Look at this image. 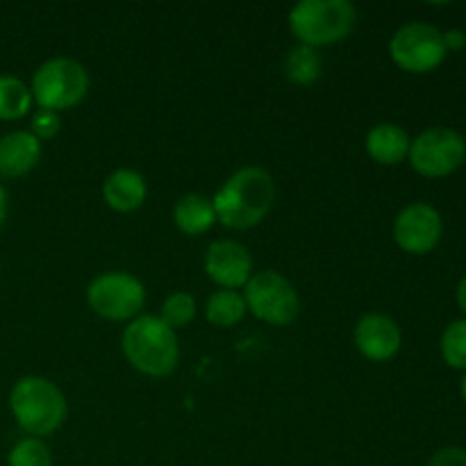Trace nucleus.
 I'll use <instances>...</instances> for the list:
<instances>
[{
	"mask_svg": "<svg viewBox=\"0 0 466 466\" xmlns=\"http://www.w3.org/2000/svg\"><path fill=\"white\" fill-rule=\"evenodd\" d=\"M410 146H412V139L396 123H378L367 135L369 157L382 167H396L403 159H408Z\"/></svg>",
	"mask_w": 466,
	"mask_h": 466,
	"instance_id": "2eb2a0df",
	"label": "nucleus"
},
{
	"mask_svg": "<svg viewBox=\"0 0 466 466\" xmlns=\"http://www.w3.org/2000/svg\"><path fill=\"white\" fill-rule=\"evenodd\" d=\"M358 23L349 0H300L289 12V27L300 46L319 48L344 41Z\"/></svg>",
	"mask_w": 466,
	"mask_h": 466,
	"instance_id": "20e7f679",
	"label": "nucleus"
},
{
	"mask_svg": "<svg viewBox=\"0 0 466 466\" xmlns=\"http://www.w3.org/2000/svg\"><path fill=\"white\" fill-rule=\"evenodd\" d=\"M414 171L423 177H449L466 159V141L451 127H428L410 146Z\"/></svg>",
	"mask_w": 466,
	"mask_h": 466,
	"instance_id": "1a4fd4ad",
	"label": "nucleus"
},
{
	"mask_svg": "<svg viewBox=\"0 0 466 466\" xmlns=\"http://www.w3.org/2000/svg\"><path fill=\"white\" fill-rule=\"evenodd\" d=\"M390 55L399 68L408 73H431L446 59L444 32L431 23H408L399 27L390 41Z\"/></svg>",
	"mask_w": 466,
	"mask_h": 466,
	"instance_id": "6e6552de",
	"label": "nucleus"
},
{
	"mask_svg": "<svg viewBox=\"0 0 466 466\" xmlns=\"http://www.w3.org/2000/svg\"><path fill=\"white\" fill-rule=\"evenodd\" d=\"M441 358L451 369L466 371V319L449 323V328L441 335Z\"/></svg>",
	"mask_w": 466,
	"mask_h": 466,
	"instance_id": "aec40b11",
	"label": "nucleus"
},
{
	"mask_svg": "<svg viewBox=\"0 0 466 466\" xmlns=\"http://www.w3.org/2000/svg\"><path fill=\"white\" fill-rule=\"evenodd\" d=\"M246 309L268 326H289L300 312V299L294 285L276 271L250 276L244 287Z\"/></svg>",
	"mask_w": 466,
	"mask_h": 466,
	"instance_id": "423d86ee",
	"label": "nucleus"
},
{
	"mask_svg": "<svg viewBox=\"0 0 466 466\" xmlns=\"http://www.w3.org/2000/svg\"><path fill=\"white\" fill-rule=\"evenodd\" d=\"M460 394H462V399H464V403H466V373H464L462 382H460Z\"/></svg>",
	"mask_w": 466,
	"mask_h": 466,
	"instance_id": "cd10ccee",
	"label": "nucleus"
},
{
	"mask_svg": "<svg viewBox=\"0 0 466 466\" xmlns=\"http://www.w3.org/2000/svg\"><path fill=\"white\" fill-rule=\"evenodd\" d=\"M86 303L107 321H127L144 309L146 287L132 273H103L86 287Z\"/></svg>",
	"mask_w": 466,
	"mask_h": 466,
	"instance_id": "0eeeda50",
	"label": "nucleus"
},
{
	"mask_svg": "<svg viewBox=\"0 0 466 466\" xmlns=\"http://www.w3.org/2000/svg\"><path fill=\"white\" fill-rule=\"evenodd\" d=\"M41 141L30 130H16L0 137V176L23 177L39 164Z\"/></svg>",
	"mask_w": 466,
	"mask_h": 466,
	"instance_id": "ddd939ff",
	"label": "nucleus"
},
{
	"mask_svg": "<svg viewBox=\"0 0 466 466\" xmlns=\"http://www.w3.org/2000/svg\"><path fill=\"white\" fill-rule=\"evenodd\" d=\"M9 408L21 431L36 440L53 435L68 412L59 387L41 376L21 378L9 394Z\"/></svg>",
	"mask_w": 466,
	"mask_h": 466,
	"instance_id": "7ed1b4c3",
	"label": "nucleus"
},
{
	"mask_svg": "<svg viewBox=\"0 0 466 466\" xmlns=\"http://www.w3.org/2000/svg\"><path fill=\"white\" fill-rule=\"evenodd\" d=\"M321 55H319L317 48H309V46H299L285 59V76L294 85L300 86L314 85L321 77Z\"/></svg>",
	"mask_w": 466,
	"mask_h": 466,
	"instance_id": "6ab92c4d",
	"label": "nucleus"
},
{
	"mask_svg": "<svg viewBox=\"0 0 466 466\" xmlns=\"http://www.w3.org/2000/svg\"><path fill=\"white\" fill-rule=\"evenodd\" d=\"M32 107V91L14 76H0V121L23 118Z\"/></svg>",
	"mask_w": 466,
	"mask_h": 466,
	"instance_id": "a211bd4d",
	"label": "nucleus"
},
{
	"mask_svg": "<svg viewBox=\"0 0 466 466\" xmlns=\"http://www.w3.org/2000/svg\"><path fill=\"white\" fill-rule=\"evenodd\" d=\"M59 114L57 112H48V109H39L35 112L30 123V132L36 137V139H53L55 135L59 132Z\"/></svg>",
	"mask_w": 466,
	"mask_h": 466,
	"instance_id": "5701e85b",
	"label": "nucleus"
},
{
	"mask_svg": "<svg viewBox=\"0 0 466 466\" xmlns=\"http://www.w3.org/2000/svg\"><path fill=\"white\" fill-rule=\"evenodd\" d=\"M444 235L441 214L428 203H412L394 221V239L410 255H426L437 248Z\"/></svg>",
	"mask_w": 466,
	"mask_h": 466,
	"instance_id": "9d476101",
	"label": "nucleus"
},
{
	"mask_svg": "<svg viewBox=\"0 0 466 466\" xmlns=\"http://www.w3.org/2000/svg\"><path fill=\"white\" fill-rule=\"evenodd\" d=\"M196 317V299L187 291H176V294L168 296L162 305V321L167 323L171 330L177 328H185L194 321Z\"/></svg>",
	"mask_w": 466,
	"mask_h": 466,
	"instance_id": "4be33fe9",
	"label": "nucleus"
},
{
	"mask_svg": "<svg viewBox=\"0 0 466 466\" xmlns=\"http://www.w3.org/2000/svg\"><path fill=\"white\" fill-rule=\"evenodd\" d=\"M5 217H7V191L0 185V228H3Z\"/></svg>",
	"mask_w": 466,
	"mask_h": 466,
	"instance_id": "bb28decb",
	"label": "nucleus"
},
{
	"mask_svg": "<svg viewBox=\"0 0 466 466\" xmlns=\"http://www.w3.org/2000/svg\"><path fill=\"white\" fill-rule=\"evenodd\" d=\"M205 273L221 289H244L253 273V258L239 241H214L205 255Z\"/></svg>",
	"mask_w": 466,
	"mask_h": 466,
	"instance_id": "9b49d317",
	"label": "nucleus"
},
{
	"mask_svg": "<svg viewBox=\"0 0 466 466\" xmlns=\"http://www.w3.org/2000/svg\"><path fill=\"white\" fill-rule=\"evenodd\" d=\"M276 185L268 171L259 167H244L232 173L214 196L217 221L230 230H250L259 226L271 212Z\"/></svg>",
	"mask_w": 466,
	"mask_h": 466,
	"instance_id": "f257e3e1",
	"label": "nucleus"
},
{
	"mask_svg": "<svg viewBox=\"0 0 466 466\" xmlns=\"http://www.w3.org/2000/svg\"><path fill=\"white\" fill-rule=\"evenodd\" d=\"M428 466H466V451L458 446H446L432 455Z\"/></svg>",
	"mask_w": 466,
	"mask_h": 466,
	"instance_id": "b1692460",
	"label": "nucleus"
},
{
	"mask_svg": "<svg viewBox=\"0 0 466 466\" xmlns=\"http://www.w3.org/2000/svg\"><path fill=\"white\" fill-rule=\"evenodd\" d=\"M403 344L399 323L380 312H369L355 326V346L371 362H387L396 358Z\"/></svg>",
	"mask_w": 466,
	"mask_h": 466,
	"instance_id": "f8f14e48",
	"label": "nucleus"
},
{
	"mask_svg": "<svg viewBox=\"0 0 466 466\" xmlns=\"http://www.w3.org/2000/svg\"><path fill=\"white\" fill-rule=\"evenodd\" d=\"M30 91L39 109H73L89 94V73L77 59L53 57L36 68Z\"/></svg>",
	"mask_w": 466,
	"mask_h": 466,
	"instance_id": "39448f33",
	"label": "nucleus"
},
{
	"mask_svg": "<svg viewBox=\"0 0 466 466\" xmlns=\"http://www.w3.org/2000/svg\"><path fill=\"white\" fill-rule=\"evenodd\" d=\"M246 300L239 291L218 289L208 299V321L217 328H232L246 317Z\"/></svg>",
	"mask_w": 466,
	"mask_h": 466,
	"instance_id": "f3484780",
	"label": "nucleus"
},
{
	"mask_svg": "<svg viewBox=\"0 0 466 466\" xmlns=\"http://www.w3.org/2000/svg\"><path fill=\"white\" fill-rule=\"evenodd\" d=\"M455 300H458L460 309H462V312L466 314V276L462 278V280H460L458 291H455Z\"/></svg>",
	"mask_w": 466,
	"mask_h": 466,
	"instance_id": "a878e982",
	"label": "nucleus"
},
{
	"mask_svg": "<svg viewBox=\"0 0 466 466\" xmlns=\"http://www.w3.org/2000/svg\"><path fill=\"white\" fill-rule=\"evenodd\" d=\"M7 466H53V453L44 440L25 437L9 451Z\"/></svg>",
	"mask_w": 466,
	"mask_h": 466,
	"instance_id": "412c9836",
	"label": "nucleus"
},
{
	"mask_svg": "<svg viewBox=\"0 0 466 466\" xmlns=\"http://www.w3.org/2000/svg\"><path fill=\"white\" fill-rule=\"evenodd\" d=\"M123 355L137 371L153 378L171 376L180 362L176 330L159 317H137L123 332Z\"/></svg>",
	"mask_w": 466,
	"mask_h": 466,
	"instance_id": "f03ea898",
	"label": "nucleus"
},
{
	"mask_svg": "<svg viewBox=\"0 0 466 466\" xmlns=\"http://www.w3.org/2000/svg\"><path fill=\"white\" fill-rule=\"evenodd\" d=\"M146 196H148V187H146L144 176L132 168H118L103 185V198L114 212H135L144 205Z\"/></svg>",
	"mask_w": 466,
	"mask_h": 466,
	"instance_id": "4468645a",
	"label": "nucleus"
},
{
	"mask_svg": "<svg viewBox=\"0 0 466 466\" xmlns=\"http://www.w3.org/2000/svg\"><path fill=\"white\" fill-rule=\"evenodd\" d=\"M444 46L446 50H462L466 46V35L460 27H451L444 32Z\"/></svg>",
	"mask_w": 466,
	"mask_h": 466,
	"instance_id": "393cba45",
	"label": "nucleus"
},
{
	"mask_svg": "<svg viewBox=\"0 0 466 466\" xmlns=\"http://www.w3.org/2000/svg\"><path fill=\"white\" fill-rule=\"evenodd\" d=\"M173 223L189 237L205 235L217 223L212 198L203 194H187L173 208Z\"/></svg>",
	"mask_w": 466,
	"mask_h": 466,
	"instance_id": "dca6fc26",
	"label": "nucleus"
}]
</instances>
